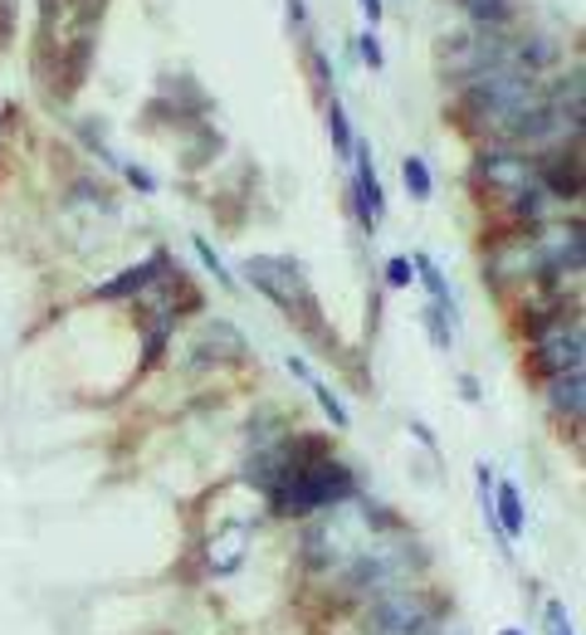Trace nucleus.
I'll return each mask as SVG.
<instances>
[{
	"label": "nucleus",
	"instance_id": "nucleus-1",
	"mask_svg": "<svg viewBox=\"0 0 586 635\" xmlns=\"http://www.w3.org/2000/svg\"><path fill=\"white\" fill-rule=\"evenodd\" d=\"M542 103V89L532 74L518 69H489V74L465 79L459 89V118L479 132V138H494L499 148H513L518 128L528 122V113Z\"/></svg>",
	"mask_w": 586,
	"mask_h": 635
},
{
	"label": "nucleus",
	"instance_id": "nucleus-2",
	"mask_svg": "<svg viewBox=\"0 0 586 635\" xmlns=\"http://www.w3.org/2000/svg\"><path fill=\"white\" fill-rule=\"evenodd\" d=\"M245 284H255V294H265L269 304H274L284 318L298 322L303 332L323 338V308H318V294H313V284H308V274H303L298 259L249 255L245 259Z\"/></svg>",
	"mask_w": 586,
	"mask_h": 635
},
{
	"label": "nucleus",
	"instance_id": "nucleus-3",
	"mask_svg": "<svg viewBox=\"0 0 586 635\" xmlns=\"http://www.w3.org/2000/svg\"><path fill=\"white\" fill-rule=\"evenodd\" d=\"M411 572H415V562H411V548H406L401 538L372 533V543L342 567V581H348V591H358V597H382V591L406 587Z\"/></svg>",
	"mask_w": 586,
	"mask_h": 635
},
{
	"label": "nucleus",
	"instance_id": "nucleus-4",
	"mask_svg": "<svg viewBox=\"0 0 586 635\" xmlns=\"http://www.w3.org/2000/svg\"><path fill=\"white\" fill-rule=\"evenodd\" d=\"M366 543H372V524L358 514V498H348V504L332 508L328 524L313 528L308 543H303V553H308L313 567H338L342 572Z\"/></svg>",
	"mask_w": 586,
	"mask_h": 635
},
{
	"label": "nucleus",
	"instance_id": "nucleus-5",
	"mask_svg": "<svg viewBox=\"0 0 586 635\" xmlns=\"http://www.w3.org/2000/svg\"><path fill=\"white\" fill-rule=\"evenodd\" d=\"M366 631L372 635H431L440 631V601L421 597L411 587L382 591L366 601Z\"/></svg>",
	"mask_w": 586,
	"mask_h": 635
},
{
	"label": "nucleus",
	"instance_id": "nucleus-6",
	"mask_svg": "<svg viewBox=\"0 0 586 635\" xmlns=\"http://www.w3.org/2000/svg\"><path fill=\"white\" fill-rule=\"evenodd\" d=\"M586 362V332L577 314H558L548 318L542 328H532V367L542 377H562V372H582Z\"/></svg>",
	"mask_w": 586,
	"mask_h": 635
},
{
	"label": "nucleus",
	"instance_id": "nucleus-7",
	"mask_svg": "<svg viewBox=\"0 0 586 635\" xmlns=\"http://www.w3.org/2000/svg\"><path fill=\"white\" fill-rule=\"evenodd\" d=\"M352 162H358V186H352V211H358L362 231L376 235L386 221V191L376 181V162H372V148L366 142H352Z\"/></svg>",
	"mask_w": 586,
	"mask_h": 635
},
{
	"label": "nucleus",
	"instance_id": "nucleus-8",
	"mask_svg": "<svg viewBox=\"0 0 586 635\" xmlns=\"http://www.w3.org/2000/svg\"><path fill=\"white\" fill-rule=\"evenodd\" d=\"M479 181L494 186V191H504L513 201V196H523L528 186H538V172H532V157H523V152L494 148V152L479 157Z\"/></svg>",
	"mask_w": 586,
	"mask_h": 635
},
{
	"label": "nucleus",
	"instance_id": "nucleus-9",
	"mask_svg": "<svg viewBox=\"0 0 586 635\" xmlns=\"http://www.w3.org/2000/svg\"><path fill=\"white\" fill-rule=\"evenodd\" d=\"M166 269H172V255H166V249H156V255L146 259V264H138V269H122L118 279L98 284V289H93V294H98V298H138L142 289H152L156 279L166 274Z\"/></svg>",
	"mask_w": 586,
	"mask_h": 635
},
{
	"label": "nucleus",
	"instance_id": "nucleus-10",
	"mask_svg": "<svg viewBox=\"0 0 586 635\" xmlns=\"http://www.w3.org/2000/svg\"><path fill=\"white\" fill-rule=\"evenodd\" d=\"M245 357V338H239L235 322H206L201 338H196V362L201 367H220V362H239Z\"/></svg>",
	"mask_w": 586,
	"mask_h": 635
},
{
	"label": "nucleus",
	"instance_id": "nucleus-11",
	"mask_svg": "<svg viewBox=\"0 0 586 635\" xmlns=\"http://www.w3.org/2000/svg\"><path fill=\"white\" fill-rule=\"evenodd\" d=\"M494 518L504 543L513 548V538H523V528H528V508H523V494L513 479H494Z\"/></svg>",
	"mask_w": 586,
	"mask_h": 635
},
{
	"label": "nucleus",
	"instance_id": "nucleus-12",
	"mask_svg": "<svg viewBox=\"0 0 586 635\" xmlns=\"http://www.w3.org/2000/svg\"><path fill=\"white\" fill-rule=\"evenodd\" d=\"M548 405L562 421H582L586 415V377L582 372H562V377H548Z\"/></svg>",
	"mask_w": 586,
	"mask_h": 635
},
{
	"label": "nucleus",
	"instance_id": "nucleus-13",
	"mask_svg": "<svg viewBox=\"0 0 586 635\" xmlns=\"http://www.w3.org/2000/svg\"><path fill=\"white\" fill-rule=\"evenodd\" d=\"M289 372H293V377H298V381H303V387H308V391H313V397H318V405H323V415H328V421H332V425H338V431H348V425H352L348 405H342V401H338V397H332V391H328V387H323V381H318V377H313V367H308V362H303V357H289Z\"/></svg>",
	"mask_w": 586,
	"mask_h": 635
},
{
	"label": "nucleus",
	"instance_id": "nucleus-14",
	"mask_svg": "<svg viewBox=\"0 0 586 635\" xmlns=\"http://www.w3.org/2000/svg\"><path fill=\"white\" fill-rule=\"evenodd\" d=\"M459 10L469 15L474 30H508L513 25V0H459Z\"/></svg>",
	"mask_w": 586,
	"mask_h": 635
},
{
	"label": "nucleus",
	"instance_id": "nucleus-15",
	"mask_svg": "<svg viewBox=\"0 0 586 635\" xmlns=\"http://www.w3.org/2000/svg\"><path fill=\"white\" fill-rule=\"evenodd\" d=\"M401 186H406V196H411V201H431V196H435V176H431V166H425V157H406L401 162Z\"/></svg>",
	"mask_w": 586,
	"mask_h": 635
},
{
	"label": "nucleus",
	"instance_id": "nucleus-16",
	"mask_svg": "<svg viewBox=\"0 0 586 635\" xmlns=\"http://www.w3.org/2000/svg\"><path fill=\"white\" fill-rule=\"evenodd\" d=\"M328 138L338 148V157H352V122H348V108H342L338 93H328Z\"/></svg>",
	"mask_w": 586,
	"mask_h": 635
},
{
	"label": "nucleus",
	"instance_id": "nucleus-17",
	"mask_svg": "<svg viewBox=\"0 0 586 635\" xmlns=\"http://www.w3.org/2000/svg\"><path fill=\"white\" fill-rule=\"evenodd\" d=\"M196 255H201V264L211 269V274L220 279V284H225V289H235V274H230V269H225V259L215 255V249H211V239H206V235H196Z\"/></svg>",
	"mask_w": 586,
	"mask_h": 635
},
{
	"label": "nucleus",
	"instance_id": "nucleus-18",
	"mask_svg": "<svg viewBox=\"0 0 586 635\" xmlns=\"http://www.w3.org/2000/svg\"><path fill=\"white\" fill-rule=\"evenodd\" d=\"M358 55H362V64L372 69V74H376V69H386V49H382V39H376V30H366V35L358 39Z\"/></svg>",
	"mask_w": 586,
	"mask_h": 635
},
{
	"label": "nucleus",
	"instance_id": "nucleus-19",
	"mask_svg": "<svg viewBox=\"0 0 586 635\" xmlns=\"http://www.w3.org/2000/svg\"><path fill=\"white\" fill-rule=\"evenodd\" d=\"M308 64H313V79H318L323 98H328V93H338V89H332V69H328V55H323L318 45H308Z\"/></svg>",
	"mask_w": 586,
	"mask_h": 635
},
{
	"label": "nucleus",
	"instance_id": "nucleus-20",
	"mask_svg": "<svg viewBox=\"0 0 586 635\" xmlns=\"http://www.w3.org/2000/svg\"><path fill=\"white\" fill-rule=\"evenodd\" d=\"M411 279H415V269H411V259H406V255L386 259V284H391V289H411Z\"/></svg>",
	"mask_w": 586,
	"mask_h": 635
},
{
	"label": "nucleus",
	"instance_id": "nucleus-21",
	"mask_svg": "<svg viewBox=\"0 0 586 635\" xmlns=\"http://www.w3.org/2000/svg\"><path fill=\"white\" fill-rule=\"evenodd\" d=\"M548 635H572V626H567V611H562L558 601H548Z\"/></svg>",
	"mask_w": 586,
	"mask_h": 635
},
{
	"label": "nucleus",
	"instance_id": "nucleus-22",
	"mask_svg": "<svg viewBox=\"0 0 586 635\" xmlns=\"http://www.w3.org/2000/svg\"><path fill=\"white\" fill-rule=\"evenodd\" d=\"M122 172H128V181L138 186L142 196H152V191H156V176H152V172H142V166H122Z\"/></svg>",
	"mask_w": 586,
	"mask_h": 635
},
{
	"label": "nucleus",
	"instance_id": "nucleus-23",
	"mask_svg": "<svg viewBox=\"0 0 586 635\" xmlns=\"http://www.w3.org/2000/svg\"><path fill=\"white\" fill-rule=\"evenodd\" d=\"M362 15H366V25H382V20H386V0H362Z\"/></svg>",
	"mask_w": 586,
	"mask_h": 635
},
{
	"label": "nucleus",
	"instance_id": "nucleus-24",
	"mask_svg": "<svg viewBox=\"0 0 586 635\" xmlns=\"http://www.w3.org/2000/svg\"><path fill=\"white\" fill-rule=\"evenodd\" d=\"M284 5H289V25H293V30L308 25V5H303V0H284Z\"/></svg>",
	"mask_w": 586,
	"mask_h": 635
},
{
	"label": "nucleus",
	"instance_id": "nucleus-25",
	"mask_svg": "<svg viewBox=\"0 0 586 635\" xmlns=\"http://www.w3.org/2000/svg\"><path fill=\"white\" fill-rule=\"evenodd\" d=\"M499 635H523V631H513V626H508V631H499Z\"/></svg>",
	"mask_w": 586,
	"mask_h": 635
}]
</instances>
